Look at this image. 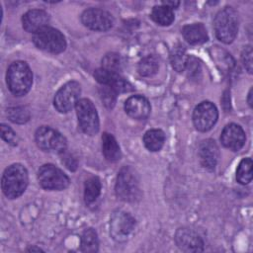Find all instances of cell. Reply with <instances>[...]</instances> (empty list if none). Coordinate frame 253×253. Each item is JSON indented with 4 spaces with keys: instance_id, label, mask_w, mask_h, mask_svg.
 Listing matches in <instances>:
<instances>
[{
    "instance_id": "4fadbf2b",
    "label": "cell",
    "mask_w": 253,
    "mask_h": 253,
    "mask_svg": "<svg viewBox=\"0 0 253 253\" xmlns=\"http://www.w3.org/2000/svg\"><path fill=\"white\" fill-rule=\"evenodd\" d=\"M94 77L99 83L112 88L117 93L130 92L133 90L132 85L118 72L99 68L94 72Z\"/></svg>"
},
{
    "instance_id": "d4e9b609",
    "label": "cell",
    "mask_w": 253,
    "mask_h": 253,
    "mask_svg": "<svg viewBox=\"0 0 253 253\" xmlns=\"http://www.w3.org/2000/svg\"><path fill=\"white\" fill-rule=\"evenodd\" d=\"M159 68V62L156 56L147 55L143 57L138 63V73L142 77H150L157 73Z\"/></svg>"
},
{
    "instance_id": "30bf717a",
    "label": "cell",
    "mask_w": 253,
    "mask_h": 253,
    "mask_svg": "<svg viewBox=\"0 0 253 253\" xmlns=\"http://www.w3.org/2000/svg\"><path fill=\"white\" fill-rule=\"evenodd\" d=\"M81 93L80 84L76 81L65 83L55 94L53 104L60 113H67L76 106Z\"/></svg>"
},
{
    "instance_id": "8d00e7d4",
    "label": "cell",
    "mask_w": 253,
    "mask_h": 253,
    "mask_svg": "<svg viewBox=\"0 0 253 253\" xmlns=\"http://www.w3.org/2000/svg\"><path fill=\"white\" fill-rule=\"evenodd\" d=\"M29 251H41V248H36V247H31L30 249H28Z\"/></svg>"
},
{
    "instance_id": "6da1fadb",
    "label": "cell",
    "mask_w": 253,
    "mask_h": 253,
    "mask_svg": "<svg viewBox=\"0 0 253 253\" xmlns=\"http://www.w3.org/2000/svg\"><path fill=\"white\" fill-rule=\"evenodd\" d=\"M28 171L22 164H12L5 169L2 176V190L9 199L20 197L28 186Z\"/></svg>"
},
{
    "instance_id": "7a4b0ae2",
    "label": "cell",
    "mask_w": 253,
    "mask_h": 253,
    "mask_svg": "<svg viewBox=\"0 0 253 253\" xmlns=\"http://www.w3.org/2000/svg\"><path fill=\"white\" fill-rule=\"evenodd\" d=\"M7 84L10 91L16 96L26 95L33 84V74L25 61H15L7 70Z\"/></svg>"
},
{
    "instance_id": "1f68e13d",
    "label": "cell",
    "mask_w": 253,
    "mask_h": 253,
    "mask_svg": "<svg viewBox=\"0 0 253 253\" xmlns=\"http://www.w3.org/2000/svg\"><path fill=\"white\" fill-rule=\"evenodd\" d=\"M1 136L6 142H8L10 144H13V145L17 144V135H16V133L14 132V130L10 126H8L4 124L1 125Z\"/></svg>"
},
{
    "instance_id": "484cf974",
    "label": "cell",
    "mask_w": 253,
    "mask_h": 253,
    "mask_svg": "<svg viewBox=\"0 0 253 253\" xmlns=\"http://www.w3.org/2000/svg\"><path fill=\"white\" fill-rule=\"evenodd\" d=\"M187 59L188 55L185 47L182 44H178L172 48L170 52V62L176 71L181 72L185 69Z\"/></svg>"
},
{
    "instance_id": "d590c367",
    "label": "cell",
    "mask_w": 253,
    "mask_h": 253,
    "mask_svg": "<svg viewBox=\"0 0 253 253\" xmlns=\"http://www.w3.org/2000/svg\"><path fill=\"white\" fill-rule=\"evenodd\" d=\"M248 104L250 105V107H252V89H250L248 94Z\"/></svg>"
},
{
    "instance_id": "7c38bea8",
    "label": "cell",
    "mask_w": 253,
    "mask_h": 253,
    "mask_svg": "<svg viewBox=\"0 0 253 253\" xmlns=\"http://www.w3.org/2000/svg\"><path fill=\"white\" fill-rule=\"evenodd\" d=\"M81 21L88 29L98 32L108 31L114 24L112 15L99 8H90L85 10L81 15Z\"/></svg>"
},
{
    "instance_id": "7402d4cb",
    "label": "cell",
    "mask_w": 253,
    "mask_h": 253,
    "mask_svg": "<svg viewBox=\"0 0 253 253\" xmlns=\"http://www.w3.org/2000/svg\"><path fill=\"white\" fill-rule=\"evenodd\" d=\"M150 17L156 24H158L160 26L171 25L175 18L173 10L165 5L154 6L152 8Z\"/></svg>"
},
{
    "instance_id": "44dd1931",
    "label": "cell",
    "mask_w": 253,
    "mask_h": 253,
    "mask_svg": "<svg viewBox=\"0 0 253 253\" xmlns=\"http://www.w3.org/2000/svg\"><path fill=\"white\" fill-rule=\"evenodd\" d=\"M145 147L150 151H158L165 142V134L161 129H149L143 136Z\"/></svg>"
},
{
    "instance_id": "52a82bcc",
    "label": "cell",
    "mask_w": 253,
    "mask_h": 253,
    "mask_svg": "<svg viewBox=\"0 0 253 253\" xmlns=\"http://www.w3.org/2000/svg\"><path fill=\"white\" fill-rule=\"evenodd\" d=\"M75 109L81 129L86 134H96L99 130V117L94 104L88 99H80Z\"/></svg>"
},
{
    "instance_id": "4dcf8cb0",
    "label": "cell",
    "mask_w": 253,
    "mask_h": 253,
    "mask_svg": "<svg viewBox=\"0 0 253 253\" xmlns=\"http://www.w3.org/2000/svg\"><path fill=\"white\" fill-rule=\"evenodd\" d=\"M99 93H100V97L106 107L113 108L115 106L116 99H117V92L115 90H113L112 88H110L108 86L103 85V87H101L99 89Z\"/></svg>"
},
{
    "instance_id": "603a6c76",
    "label": "cell",
    "mask_w": 253,
    "mask_h": 253,
    "mask_svg": "<svg viewBox=\"0 0 253 253\" xmlns=\"http://www.w3.org/2000/svg\"><path fill=\"white\" fill-rule=\"evenodd\" d=\"M101 181L98 177H91L85 182L84 200L86 204L94 203L101 193Z\"/></svg>"
},
{
    "instance_id": "9a60e30c",
    "label": "cell",
    "mask_w": 253,
    "mask_h": 253,
    "mask_svg": "<svg viewBox=\"0 0 253 253\" xmlns=\"http://www.w3.org/2000/svg\"><path fill=\"white\" fill-rule=\"evenodd\" d=\"M220 140L226 148L237 151L245 142V132L240 126L236 124H229L223 128Z\"/></svg>"
},
{
    "instance_id": "836d02e7",
    "label": "cell",
    "mask_w": 253,
    "mask_h": 253,
    "mask_svg": "<svg viewBox=\"0 0 253 253\" xmlns=\"http://www.w3.org/2000/svg\"><path fill=\"white\" fill-rule=\"evenodd\" d=\"M62 163H64L66 168L71 170V171H75L77 169V165H78L77 160L71 154H69V153H64L63 154V156H62Z\"/></svg>"
},
{
    "instance_id": "ffe728a7",
    "label": "cell",
    "mask_w": 253,
    "mask_h": 253,
    "mask_svg": "<svg viewBox=\"0 0 253 253\" xmlns=\"http://www.w3.org/2000/svg\"><path fill=\"white\" fill-rule=\"evenodd\" d=\"M102 149L104 156L111 162H116L121 158V149L116 138L108 132L102 135Z\"/></svg>"
},
{
    "instance_id": "d6a6232c",
    "label": "cell",
    "mask_w": 253,
    "mask_h": 253,
    "mask_svg": "<svg viewBox=\"0 0 253 253\" xmlns=\"http://www.w3.org/2000/svg\"><path fill=\"white\" fill-rule=\"evenodd\" d=\"M241 59L244 67L249 73H252V48L251 46H246L241 54Z\"/></svg>"
},
{
    "instance_id": "cb8c5ba5",
    "label": "cell",
    "mask_w": 253,
    "mask_h": 253,
    "mask_svg": "<svg viewBox=\"0 0 253 253\" xmlns=\"http://www.w3.org/2000/svg\"><path fill=\"white\" fill-rule=\"evenodd\" d=\"M99 240L97 232L93 228H87L81 235L80 248L83 252H96L98 251Z\"/></svg>"
},
{
    "instance_id": "5bb4252c",
    "label": "cell",
    "mask_w": 253,
    "mask_h": 253,
    "mask_svg": "<svg viewBox=\"0 0 253 253\" xmlns=\"http://www.w3.org/2000/svg\"><path fill=\"white\" fill-rule=\"evenodd\" d=\"M175 241L178 247L185 252H200L204 250L202 237L191 228H179L175 234Z\"/></svg>"
},
{
    "instance_id": "e0dca14e",
    "label": "cell",
    "mask_w": 253,
    "mask_h": 253,
    "mask_svg": "<svg viewBox=\"0 0 253 253\" xmlns=\"http://www.w3.org/2000/svg\"><path fill=\"white\" fill-rule=\"evenodd\" d=\"M49 22V17L43 10L34 9L28 11L22 18L23 28L29 32L36 34L40 30L47 27Z\"/></svg>"
},
{
    "instance_id": "2e32d148",
    "label": "cell",
    "mask_w": 253,
    "mask_h": 253,
    "mask_svg": "<svg viewBox=\"0 0 253 253\" xmlns=\"http://www.w3.org/2000/svg\"><path fill=\"white\" fill-rule=\"evenodd\" d=\"M150 110L148 100L140 95L131 96L125 103L126 113L135 120H145L149 116Z\"/></svg>"
},
{
    "instance_id": "8fae6325",
    "label": "cell",
    "mask_w": 253,
    "mask_h": 253,
    "mask_svg": "<svg viewBox=\"0 0 253 253\" xmlns=\"http://www.w3.org/2000/svg\"><path fill=\"white\" fill-rule=\"evenodd\" d=\"M217 117L218 113L216 107L212 103L205 101L195 108L193 113V123L198 130L208 131L214 126Z\"/></svg>"
},
{
    "instance_id": "f1b7e54d",
    "label": "cell",
    "mask_w": 253,
    "mask_h": 253,
    "mask_svg": "<svg viewBox=\"0 0 253 253\" xmlns=\"http://www.w3.org/2000/svg\"><path fill=\"white\" fill-rule=\"evenodd\" d=\"M184 70L187 71V75L191 80H198L202 77V66L195 56H188Z\"/></svg>"
},
{
    "instance_id": "3957f363",
    "label": "cell",
    "mask_w": 253,
    "mask_h": 253,
    "mask_svg": "<svg viewBox=\"0 0 253 253\" xmlns=\"http://www.w3.org/2000/svg\"><path fill=\"white\" fill-rule=\"evenodd\" d=\"M116 194L125 202H135L140 198L138 176L130 166H125L120 170L116 182Z\"/></svg>"
},
{
    "instance_id": "9c48e42d",
    "label": "cell",
    "mask_w": 253,
    "mask_h": 253,
    "mask_svg": "<svg viewBox=\"0 0 253 253\" xmlns=\"http://www.w3.org/2000/svg\"><path fill=\"white\" fill-rule=\"evenodd\" d=\"M38 180L41 186L46 190L59 191L69 185V178L52 164H44L39 169Z\"/></svg>"
},
{
    "instance_id": "e575fe53",
    "label": "cell",
    "mask_w": 253,
    "mask_h": 253,
    "mask_svg": "<svg viewBox=\"0 0 253 253\" xmlns=\"http://www.w3.org/2000/svg\"><path fill=\"white\" fill-rule=\"evenodd\" d=\"M179 4H180L179 1H163L162 2V5H165V6L169 7V8H171L172 10L177 8L179 6Z\"/></svg>"
},
{
    "instance_id": "f546056e",
    "label": "cell",
    "mask_w": 253,
    "mask_h": 253,
    "mask_svg": "<svg viewBox=\"0 0 253 253\" xmlns=\"http://www.w3.org/2000/svg\"><path fill=\"white\" fill-rule=\"evenodd\" d=\"M7 116L13 123L23 124L30 119V113L26 108L14 107L7 110Z\"/></svg>"
},
{
    "instance_id": "4316f807",
    "label": "cell",
    "mask_w": 253,
    "mask_h": 253,
    "mask_svg": "<svg viewBox=\"0 0 253 253\" xmlns=\"http://www.w3.org/2000/svg\"><path fill=\"white\" fill-rule=\"evenodd\" d=\"M236 179L242 184H248L252 180V160L251 158H244L239 163L236 170Z\"/></svg>"
},
{
    "instance_id": "ac0fdd59",
    "label": "cell",
    "mask_w": 253,
    "mask_h": 253,
    "mask_svg": "<svg viewBox=\"0 0 253 253\" xmlns=\"http://www.w3.org/2000/svg\"><path fill=\"white\" fill-rule=\"evenodd\" d=\"M199 156L203 167L209 170L214 169L219 156L218 147L214 140H203L199 145Z\"/></svg>"
},
{
    "instance_id": "277c9868",
    "label": "cell",
    "mask_w": 253,
    "mask_h": 253,
    "mask_svg": "<svg viewBox=\"0 0 253 253\" xmlns=\"http://www.w3.org/2000/svg\"><path fill=\"white\" fill-rule=\"evenodd\" d=\"M214 32L216 38L224 42H233L238 31V16L236 11L231 7H225L220 10L214 18Z\"/></svg>"
},
{
    "instance_id": "5b68a950",
    "label": "cell",
    "mask_w": 253,
    "mask_h": 253,
    "mask_svg": "<svg viewBox=\"0 0 253 253\" xmlns=\"http://www.w3.org/2000/svg\"><path fill=\"white\" fill-rule=\"evenodd\" d=\"M33 42L40 49L51 53L62 52L66 47V41L61 32L48 26L37 32Z\"/></svg>"
},
{
    "instance_id": "8992f818",
    "label": "cell",
    "mask_w": 253,
    "mask_h": 253,
    "mask_svg": "<svg viewBox=\"0 0 253 253\" xmlns=\"http://www.w3.org/2000/svg\"><path fill=\"white\" fill-rule=\"evenodd\" d=\"M37 145L45 152L63 153L67 146L65 137L50 126H41L35 134Z\"/></svg>"
},
{
    "instance_id": "83f0119b",
    "label": "cell",
    "mask_w": 253,
    "mask_h": 253,
    "mask_svg": "<svg viewBox=\"0 0 253 253\" xmlns=\"http://www.w3.org/2000/svg\"><path fill=\"white\" fill-rule=\"evenodd\" d=\"M102 65H103L102 68L104 69L119 73V71L123 69L124 59L117 52H109L103 57Z\"/></svg>"
},
{
    "instance_id": "d6986e66",
    "label": "cell",
    "mask_w": 253,
    "mask_h": 253,
    "mask_svg": "<svg viewBox=\"0 0 253 253\" xmlns=\"http://www.w3.org/2000/svg\"><path fill=\"white\" fill-rule=\"evenodd\" d=\"M182 34L184 39L191 44L204 43L209 40L207 30L201 23L185 26L182 30Z\"/></svg>"
},
{
    "instance_id": "ba28073f",
    "label": "cell",
    "mask_w": 253,
    "mask_h": 253,
    "mask_svg": "<svg viewBox=\"0 0 253 253\" xmlns=\"http://www.w3.org/2000/svg\"><path fill=\"white\" fill-rule=\"evenodd\" d=\"M135 219L126 211H116L113 213L110 222V234L118 242L126 241L133 233Z\"/></svg>"
}]
</instances>
